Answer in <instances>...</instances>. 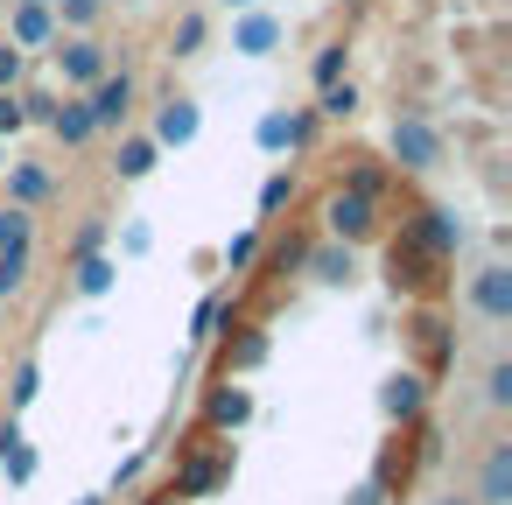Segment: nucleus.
<instances>
[{
  "mask_svg": "<svg viewBox=\"0 0 512 505\" xmlns=\"http://www.w3.org/2000/svg\"><path fill=\"white\" fill-rule=\"evenodd\" d=\"M400 246H414L421 260H435V267H442V260H449V253L463 246V225H456L449 211H435V204H421V211H414V218L400 225Z\"/></svg>",
  "mask_w": 512,
  "mask_h": 505,
  "instance_id": "f257e3e1",
  "label": "nucleus"
},
{
  "mask_svg": "<svg viewBox=\"0 0 512 505\" xmlns=\"http://www.w3.org/2000/svg\"><path fill=\"white\" fill-rule=\"evenodd\" d=\"M323 225H330L337 246H365V239L379 232V204H372V197H351V190H330V197H323Z\"/></svg>",
  "mask_w": 512,
  "mask_h": 505,
  "instance_id": "f03ea898",
  "label": "nucleus"
},
{
  "mask_svg": "<svg viewBox=\"0 0 512 505\" xmlns=\"http://www.w3.org/2000/svg\"><path fill=\"white\" fill-rule=\"evenodd\" d=\"M274 358V337L260 330V323H232V330H218V372L225 379H246V372H260Z\"/></svg>",
  "mask_w": 512,
  "mask_h": 505,
  "instance_id": "7ed1b4c3",
  "label": "nucleus"
},
{
  "mask_svg": "<svg viewBox=\"0 0 512 505\" xmlns=\"http://www.w3.org/2000/svg\"><path fill=\"white\" fill-rule=\"evenodd\" d=\"M232 477V449H183V463H176V498L183 505H197V498H211L218 484Z\"/></svg>",
  "mask_w": 512,
  "mask_h": 505,
  "instance_id": "20e7f679",
  "label": "nucleus"
},
{
  "mask_svg": "<svg viewBox=\"0 0 512 505\" xmlns=\"http://www.w3.org/2000/svg\"><path fill=\"white\" fill-rule=\"evenodd\" d=\"M435 162H442V134H435L421 113H400V120H393V169L421 176V169H435Z\"/></svg>",
  "mask_w": 512,
  "mask_h": 505,
  "instance_id": "39448f33",
  "label": "nucleus"
},
{
  "mask_svg": "<svg viewBox=\"0 0 512 505\" xmlns=\"http://www.w3.org/2000/svg\"><path fill=\"white\" fill-rule=\"evenodd\" d=\"M379 414H386L393 428H414V421L428 414V372H414V365L386 372V386H379Z\"/></svg>",
  "mask_w": 512,
  "mask_h": 505,
  "instance_id": "423d86ee",
  "label": "nucleus"
},
{
  "mask_svg": "<svg viewBox=\"0 0 512 505\" xmlns=\"http://www.w3.org/2000/svg\"><path fill=\"white\" fill-rule=\"evenodd\" d=\"M470 309L484 323H512V267L505 260H491V267L470 274Z\"/></svg>",
  "mask_w": 512,
  "mask_h": 505,
  "instance_id": "0eeeda50",
  "label": "nucleus"
},
{
  "mask_svg": "<svg viewBox=\"0 0 512 505\" xmlns=\"http://www.w3.org/2000/svg\"><path fill=\"white\" fill-rule=\"evenodd\" d=\"M246 421H253V393H246L239 379H225V386L204 393V435H232V428H246Z\"/></svg>",
  "mask_w": 512,
  "mask_h": 505,
  "instance_id": "6e6552de",
  "label": "nucleus"
},
{
  "mask_svg": "<svg viewBox=\"0 0 512 505\" xmlns=\"http://www.w3.org/2000/svg\"><path fill=\"white\" fill-rule=\"evenodd\" d=\"M85 113H92V127H120V120L134 113V78H127V71H106V78L85 92Z\"/></svg>",
  "mask_w": 512,
  "mask_h": 505,
  "instance_id": "1a4fd4ad",
  "label": "nucleus"
},
{
  "mask_svg": "<svg viewBox=\"0 0 512 505\" xmlns=\"http://www.w3.org/2000/svg\"><path fill=\"white\" fill-rule=\"evenodd\" d=\"M8 43L29 57V50H50L57 43V15L43 8V0H15V15H8Z\"/></svg>",
  "mask_w": 512,
  "mask_h": 505,
  "instance_id": "9d476101",
  "label": "nucleus"
},
{
  "mask_svg": "<svg viewBox=\"0 0 512 505\" xmlns=\"http://www.w3.org/2000/svg\"><path fill=\"white\" fill-rule=\"evenodd\" d=\"M57 71H64V85H85V92H92L113 64H106V50H99L92 36H71V43L57 50Z\"/></svg>",
  "mask_w": 512,
  "mask_h": 505,
  "instance_id": "9b49d317",
  "label": "nucleus"
},
{
  "mask_svg": "<svg viewBox=\"0 0 512 505\" xmlns=\"http://www.w3.org/2000/svg\"><path fill=\"white\" fill-rule=\"evenodd\" d=\"M302 267H309L323 288H351V281H358V253H351V246H337V239L309 246V253H302Z\"/></svg>",
  "mask_w": 512,
  "mask_h": 505,
  "instance_id": "f8f14e48",
  "label": "nucleus"
},
{
  "mask_svg": "<svg viewBox=\"0 0 512 505\" xmlns=\"http://www.w3.org/2000/svg\"><path fill=\"white\" fill-rule=\"evenodd\" d=\"M470 505H512V442H491L484 449V470H477V498Z\"/></svg>",
  "mask_w": 512,
  "mask_h": 505,
  "instance_id": "ddd939ff",
  "label": "nucleus"
},
{
  "mask_svg": "<svg viewBox=\"0 0 512 505\" xmlns=\"http://www.w3.org/2000/svg\"><path fill=\"white\" fill-rule=\"evenodd\" d=\"M253 141H260L267 155H274V148H309V141H316V120H309V113H267V120L253 127Z\"/></svg>",
  "mask_w": 512,
  "mask_h": 505,
  "instance_id": "4468645a",
  "label": "nucleus"
},
{
  "mask_svg": "<svg viewBox=\"0 0 512 505\" xmlns=\"http://www.w3.org/2000/svg\"><path fill=\"white\" fill-rule=\"evenodd\" d=\"M386 281H393V288H407V295H428V288H435V260H421L414 246H400V239H393V246H386Z\"/></svg>",
  "mask_w": 512,
  "mask_h": 505,
  "instance_id": "2eb2a0df",
  "label": "nucleus"
},
{
  "mask_svg": "<svg viewBox=\"0 0 512 505\" xmlns=\"http://www.w3.org/2000/svg\"><path fill=\"white\" fill-rule=\"evenodd\" d=\"M155 148H190L197 141V106L190 99H169L162 113H155V134H148Z\"/></svg>",
  "mask_w": 512,
  "mask_h": 505,
  "instance_id": "dca6fc26",
  "label": "nucleus"
},
{
  "mask_svg": "<svg viewBox=\"0 0 512 505\" xmlns=\"http://www.w3.org/2000/svg\"><path fill=\"white\" fill-rule=\"evenodd\" d=\"M274 43H281V22H274V15H246V22L232 29V50H239V57H267Z\"/></svg>",
  "mask_w": 512,
  "mask_h": 505,
  "instance_id": "f3484780",
  "label": "nucleus"
},
{
  "mask_svg": "<svg viewBox=\"0 0 512 505\" xmlns=\"http://www.w3.org/2000/svg\"><path fill=\"white\" fill-rule=\"evenodd\" d=\"M50 134H57L64 148H85V141H92L99 127H92V113H85V99H64V106L50 113Z\"/></svg>",
  "mask_w": 512,
  "mask_h": 505,
  "instance_id": "a211bd4d",
  "label": "nucleus"
},
{
  "mask_svg": "<svg viewBox=\"0 0 512 505\" xmlns=\"http://www.w3.org/2000/svg\"><path fill=\"white\" fill-rule=\"evenodd\" d=\"M113 281H120V267H113L106 253H92V260H71V288H78L85 302H99V295H106Z\"/></svg>",
  "mask_w": 512,
  "mask_h": 505,
  "instance_id": "6ab92c4d",
  "label": "nucleus"
},
{
  "mask_svg": "<svg viewBox=\"0 0 512 505\" xmlns=\"http://www.w3.org/2000/svg\"><path fill=\"white\" fill-rule=\"evenodd\" d=\"M155 155H162V148H155L148 134H127V141H120V162H113V176H120V183H141V176L155 169Z\"/></svg>",
  "mask_w": 512,
  "mask_h": 505,
  "instance_id": "aec40b11",
  "label": "nucleus"
},
{
  "mask_svg": "<svg viewBox=\"0 0 512 505\" xmlns=\"http://www.w3.org/2000/svg\"><path fill=\"white\" fill-rule=\"evenodd\" d=\"M29 246H36V211L0 204V253H29Z\"/></svg>",
  "mask_w": 512,
  "mask_h": 505,
  "instance_id": "412c9836",
  "label": "nucleus"
},
{
  "mask_svg": "<svg viewBox=\"0 0 512 505\" xmlns=\"http://www.w3.org/2000/svg\"><path fill=\"white\" fill-rule=\"evenodd\" d=\"M8 190H15V204H22V211H36V204H43V197H50L57 183H50V169H36V162H22V169L8 176Z\"/></svg>",
  "mask_w": 512,
  "mask_h": 505,
  "instance_id": "4be33fe9",
  "label": "nucleus"
},
{
  "mask_svg": "<svg viewBox=\"0 0 512 505\" xmlns=\"http://www.w3.org/2000/svg\"><path fill=\"white\" fill-rule=\"evenodd\" d=\"M36 393H43V365H36V358H22V365H15V379H8V414L22 421V407H29Z\"/></svg>",
  "mask_w": 512,
  "mask_h": 505,
  "instance_id": "5701e85b",
  "label": "nucleus"
},
{
  "mask_svg": "<svg viewBox=\"0 0 512 505\" xmlns=\"http://www.w3.org/2000/svg\"><path fill=\"white\" fill-rule=\"evenodd\" d=\"M302 253H309V246H302L295 232H288V239H274V246H260V267H267V281H281L288 267H302Z\"/></svg>",
  "mask_w": 512,
  "mask_h": 505,
  "instance_id": "b1692460",
  "label": "nucleus"
},
{
  "mask_svg": "<svg viewBox=\"0 0 512 505\" xmlns=\"http://www.w3.org/2000/svg\"><path fill=\"white\" fill-rule=\"evenodd\" d=\"M288 204H295V176H288V169H274V176L260 183V218H281Z\"/></svg>",
  "mask_w": 512,
  "mask_h": 505,
  "instance_id": "393cba45",
  "label": "nucleus"
},
{
  "mask_svg": "<svg viewBox=\"0 0 512 505\" xmlns=\"http://www.w3.org/2000/svg\"><path fill=\"white\" fill-rule=\"evenodd\" d=\"M218 330H225V295H204L197 316H190V344H211Z\"/></svg>",
  "mask_w": 512,
  "mask_h": 505,
  "instance_id": "a878e982",
  "label": "nucleus"
},
{
  "mask_svg": "<svg viewBox=\"0 0 512 505\" xmlns=\"http://www.w3.org/2000/svg\"><path fill=\"white\" fill-rule=\"evenodd\" d=\"M50 15H57L64 29H78V36H85V29H92V22L106 15V0H57V8H50Z\"/></svg>",
  "mask_w": 512,
  "mask_h": 505,
  "instance_id": "bb28decb",
  "label": "nucleus"
},
{
  "mask_svg": "<svg viewBox=\"0 0 512 505\" xmlns=\"http://www.w3.org/2000/svg\"><path fill=\"white\" fill-rule=\"evenodd\" d=\"M316 106H323L330 120H351V113H358V85H351V78H337V85H323V99H316Z\"/></svg>",
  "mask_w": 512,
  "mask_h": 505,
  "instance_id": "cd10ccee",
  "label": "nucleus"
},
{
  "mask_svg": "<svg viewBox=\"0 0 512 505\" xmlns=\"http://www.w3.org/2000/svg\"><path fill=\"white\" fill-rule=\"evenodd\" d=\"M344 190H351V197H372V204H379V197H386V169H379V162H358V169L344 176Z\"/></svg>",
  "mask_w": 512,
  "mask_h": 505,
  "instance_id": "c85d7f7f",
  "label": "nucleus"
},
{
  "mask_svg": "<svg viewBox=\"0 0 512 505\" xmlns=\"http://www.w3.org/2000/svg\"><path fill=\"white\" fill-rule=\"evenodd\" d=\"M197 50H204V15H183L169 36V57H197Z\"/></svg>",
  "mask_w": 512,
  "mask_h": 505,
  "instance_id": "c756f323",
  "label": "nucleus"
},
{
  "mask_svg": "<svg viewBox=\"0 0 512 505\" xmlns=\"http://www.w3.org/2000/svg\"><path fill=\"white\" fill-rule=\"evenodd\" d=\"M309 78H316V92H323V85H337V78H344V43H323V50H316V64H309Z\"/></svg>",
  "mask_w": 512,
  "mask_h": 505,
  "instance_id": "7c9ffc66",
  "label": "nucleus"
},
{
  "mask_svg": "<svg viewBox=\"0 0 512 505\" xmlns=\"http://www.w3.org/2000/svg\"><path fill=\"white\" fill-rule=\"evenodd\" d=\"M260 246H267L260 232H239V239L225 246V267H232V274H246V267H260Z\"/></svg>",
  "mask_w": 512,
  "mask_h": 505,
  "instance_id": "2f4dec72",
  "label": "nucleus"
},
{
  "mask_svg": "<svg viewBox=\"0 0 512 505\" xmlns=\"http://www.w3.org/2000/svg\"><path fill=\"white\" fill-rule=\"evenodd\" d=\"M484 400H491V407H512V358H498V365L484 372Z\"/></svg>",
  "mask_w": 512,
  "mask_h": 505,
  "instance_id": "473e14b6",
  "label": "nucleus"
},
{
  "mask_svg": "<svg viewBox=\"0 0 512 505\" xmlns=\"http://www.w3.org/2000/svg\"><path fill=\"white\" fill-rule=\"evenodd\" d=\"M99 246H106V218H85V225H78V239H71V260H92Z\"/></svg>",
  "mask_w": 512,
  "mask_h": 505,
  "instance_id": "72a5a7b5",
  "label": "nucleus"
},
{
  "mask_svg": "<svg viewBox=\"0 0 512 505\" xmlns=\"http://www.w3.org/2000/svg\"><path fill=\"white\" fill-rule=\"evenodd\" d=\"M29 281V253H0V295H22Z\"/></svg>",
  "mask_w": 512,
  "mask_h": 505,
  "instance_id": "f704fd0d",
  "label": "nucleus"
},
{
  "mask_svg": "<svg viewBox=\"0 0 512 505\" xmlns=\"http://www.w3.org/2000/svg\"><path fill=\"white\" fill-rule=\"evenodd\" d=\"M421 344H428V365L442 372V365H449V337H442V323H435V316H421Z\"/></svg>",
  "mask_w": 512,
  "mask_h": 505,
  "instance_id": "c9c22d12",
  "label": "nucleus"
},
{
  "mask_svg": "<svg viewBox=\"0 0 512 505\" xmlns=\"http://www.w3.org/2000/svg\"><path fill=\"white\" fill-rule=\"evenodd\" d=\"M29 127V106H22V92H0V134H22Z\"/></svg>",
  "mask_w": 512,
  "mask_h": 505,
  "instance_id": "e433bc0d",
  "label": "nucleus"
},
{
  "mask_svg": "<svg viewBox=\"0 0 512 505\" xmlns=\"http://www.w3.org/2000/svg\"><path fill=\"white\" fill-rule=\"evenodd\" d=\"M22 64H29V57H22L15 43H0V92H15V85H22Z\"/></svg>",
  "mask_w": 512,
  "mask_h": 505,
  "instance_id": "4c0bfd02",
  "label": "nucleus"
},
{
  "mask_svg": "<svg viewBox=\"0 0 512 505\" xmlns=\"http://www.w3.org/2000/svg\"><path fill=\"white\" fill-rule=\"evenodd\" d=\"M344 505H393V498H386V491L365 477V484H351V498H344Z\"/></svg>",
  "mask_w": 512,
  "mask_h": 505,
  "instance_id": "58836bf2",
  "label": "nucleus"
},
{
  "mask_svg": "<svg viewBox=\"0 0 512 505\" xmlns=\"http://www.w3.org/2000/svg\"><path fill=\"white\" fill-rule=\"evenodd\" d=\"M120 246H127V253H148V246H155V232H148V225H127V232H120Z\"/></svg>",
  "mask_w": 512,
  "mask_h": 505,
  "instance_id": "ea45409f",
  "label": "nucleus"
},
{
  "mask_svg": "<svg viewBox=\"0 0 512 505\" xmlns=\"http://www.w3.org/2000/svg\"><path fill=\"white\" fill-rule=\"evenodd\" d=\"M148 505H183V498H176V491H155V498H148Z\"/></svg>",
  "mask_w": 512,
  "mask_h": 505,
  "instance_id": "a19ab883",
  "label": "nucleus"
},
{
  "mask_svg": "<svg viewBox=\"0 0 512 505\" xmlns=\"http://www.w3.org/2000/svg\"><path fill=\"white\" fill-rule=\"evenodd\" d=\"M225 8H246V15H253V0H225Z\"/></svg>",
  "mask_w": 512,
  "mask_h": 505,
  "instance_id": "79ce46f5",
  "label": "nucleus"
},
{
  "mask_svg": "<svg viewBox=\"0 0 512 505\" xmlns=\"http://www.w3.org/2000/svg\"><path fill=\"white\" fill-rule=\"evenodd\" d=\"M435 505H470V498H435Z\"/></svg>",
  "mask_w": 512,
  "mask_h": 505,
  "instance_id": "37998d69",
  "label": "nucleus"
},
{
  "mask_svg": "<svg viewBox=\"0 0 512 505\" xmlns=\"http://www.w3.org/2000/svg\"><path fill=\"white\" fill-rule=\"evenodd\" d=\"M78 505H106V498H78Z\"/></svg>",
  "mask_w": 512,
  "mask_h": 505,
  "instance_id": "c03bdc74",
  "label": "nucleus"
},
{
  "mask_svg": "<svg viewBox=\"0 0 512 505\" xmlns=\"http://www.w3.org/2000/svg\"><path fill=\"white\" fill-rule=\"evenodd\" d=\"M43 8H57V0H43Z\"/></svg>",
  "mask_w": 512,
  "mask_h": 505,
  "instance_id": "a18cd8bd",
  "label": "nucleus"
}]
</instances>
